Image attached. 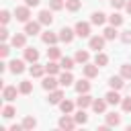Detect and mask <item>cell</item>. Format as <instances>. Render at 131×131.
Returning a JSON list of instances; mask_svg holds the SVG:
<instances>
[{
    "mask_svg": "<svg viewBox=\"0 0 131 131\" xmlns=\"http://www.w3.org/2000/svg\"><path fill=\"white\" fill-rule=\"evenodd\" d=\"M59 108H61V113L70 115V113L74 111V102H72V100H61V102H59Z\"/></svg>",
    "mask_w": 131,
    "mask_h": 131,
    "instance_id": "1f68e13d",
    "label": "cell"
},
{
    "mask_svg": "<svg viewBox=\"0 0 131 131\" xmlns=\"http://www.w3.org/2000/svg\"><path fill=\"white\" fill-rule=\"evenodd\" d=\"M94 63H96L98 68H104V66L108 63V55H106V53H102V51H96V57H94Z\"/></svg>",
    "mask_w": 131,
    "mask_h": 131,
    "instance_id": "e0dca14e",
    "label": "cell"
},
{
    "mask_svg": "<svg viewBox=\"0 0 131 131\" xmlns=\"http://www.w3.org/2000/svg\"><path fill=\"white\" fill-rule=\"evenodd\" d=\"M49 6H51V10H61L66 6V2L63 0H49Z\"/></svg>",
    "mask_w": 131,
    "mask_h": 131,
    "instance_id": "8d00e7d4",
    "label": "cell"
},
{
    "mask_svg": "<svg viewBox=\"0 0 131 131\" xmlns=\"http://www.w3.org/2000/svg\"><path fill=\"white\" fill-rule=\"evenodd\" d=\"M121 76H123L125 80H131V66H129V63H123V66H121Z\"/></svg>",
    "mask_w": 131,
    "mask_h": 131,
    "instance_id": "d590c367",
    "label": "cell"
},
{
    "mask_svg": "<svg viewBox=\"0 0 131 131\" xmlns=\"http://www.w3.org/2000/svg\"><path fill=\"white\" fill-rule=\"evenodd\" d=\"M45 70H47V74L55 76V74H59V70H61V63H55V59H51V61L45 66Z\"/></svg>",
    "mask_w": 131,
    "mask_h": 131,
    "instance_id": "d6986e66",
    "label": "cell"
},
{
    "mask_svg": "<svg viewBox=\"0 0 131 131\" xmlns=\"http://www.w3.org/2000/svg\"><path fill=\"white\" fill-rule=\"evenodd\" d=\"M39 23H41V25H47V27H49V25L53 23V14H51L49 10H41V12H39Z\"/></svg>",
    "mask_w": 131,
    "mask_h": 131,
    "instance_id": "9a60e30c",
    "label": "cell"
},
{
    "mask_svg": "<svg viewBox=\"0 0 131 131\" xmlns=\"http://www.w3.org/2000/svg\"><path fill=\"white\" fill-rule=\"evenodd\" d=\"M74 119H76V123H78V125H84V123L88 121V115L84 113V108H80V111L74 115Z\"/></svg>",
    "mask_w": 131,
    "mask_h": 131,
    "instance_id": "d6a6232c",
    "label": "cell"
},
{
    "mask_svg": "<svg viewBox=\"0 0 131 131\" xmlns=\"http://www.w3.org/2000/svg\"><path fill=\"white\" fill-rule=\"evenodd\" d=\"M0 39H2V41H6V39H8V31H6V29H2V31H0Z\"/></svg>",
    "mask_w": 131,
    "mask_h": 131,
    "instance_id": "f6af8a7d",
    "label": "cell"
},
{
    "mask_svg": "<svg viewBox=\"0 0 131 131\" xmlns=\"http://www.w3.org/2000/svg\"><path fill=\"white\" fill-rule=\"evenodd\" d=\"M119 123H121V115H117V113H108V115H106V125L115 127V125H119Z\"/></svg>",
    "mask_w": 131,
    "mask_h": 131,
    "instance_id": "83f0119b",
    "label": "cell"
},
{
    "mask_svg": "<svg viewBox=\"0 0 131 131\" xmlns=\"http://www.w3.org/2000/svg\"><path fill=\"white\" fill-rule=\"evenodd\" d=\"M72 82H74V76L70 74V70H68V72H63V74L59 76V86H70Z\"/></svg>",
    "mask_w": 131,
    "mask_h": 131,
    "instance_id": "cb8c5ba5",
    "label": "cell"
},
{
    "mask_svg": "<svg viewBox=\"0 0 131 131\" xmlns=\"http://www.w3.org/2000/svg\"><path fill=\"white\" fill-rule=\"evenodd\" d=\"M59 127L66 129V131H72V129L76 127V119H72V117H68V115L61 117V119H59Z\"/></svg>",
    "mask_w": 131,
    "mask_h": 131,
    "instance_id": "5b68a950",
    "label": "cell"
},
{
    "mask_svg": "<svg viewBox=\"0 0 131 131\" xmlns=\"http://www.w3.org/2000/svg\"><path fill=\"white\" fill-rule=\"evenodd\" d=\"M63 100V92L61 90H51V94H49V102L51 104H59Z\"/></svg>",
    "mask_w": 131,
    "mask_h": 131,
    "instance_id": "44dd1931",
    "label": "cell"
},
{
    "mask_svg": "<svg viewBox=\"0 0 131 131\" xmlns=\"http://www.w3.org/2000/svg\"><path fill=\"white\" fill-rule=\"evenodd\" d=\"M47 57H49V59H59V57H61V51H59V47L51 45V47L47 49Z\"/></svg>",
    "mask_w": 131,
    "mask_h": 131,
    "instance_id": "f546056e",
    "label": "cell"
},
{
    "mask_svg": "<svg viewBox=\"0 0 131 131\" xmlns=\"http://www.w3.org/2000/svg\"><path fill=\"white\" fill-rule=\"evenodd\" d=\"M123 20H125V18H123L119 12H113V14L108 16V23H111L113 27H121V25H123Z\"/></svg>",
    "mask_w": 131,
    "mask_h": 131,
    "instance_id": "484cf974",
    "label": "cell"
},
{
    "mask_svg": "<svg viewBox=\"0 0 131 131\" xmlns=\"http://www.w3.org/2000/svg\"><path fill=\"white\" fill-rule=\"evenodd\" d=\"M74 35H76V31H72V29H68V27H63V29L59 31V39H61L63 43H72Z\"/></svg>",
    "mask_w": 131,
    "mask_h": 131,
    "instance_id": "8992f818",
    "label": "cell"
},
{
    "mask_svg": "<svg viewBox=\"0 0 131 131\" xmlns=\"http://www.w3.org/2000/svg\"><path fill=\"white\" fill-rule=\"evenodd\" d=\"M25 59L31 61V63H35V61L39 59V51H37L35 47H27V49H25Z\"/></svg>",
    "mask_w": 131,
    "mask_h": 131,
    "instance_id": "8fae6325",
    "label": "cell"
},
{
    "mask_svg": "<svg viewBox=\"0 0 131 131\" xmlns=\"http://www.w3.org/2000/svg\"><path fill=\"white\" fill-rule=\"evenodd\" d=\"M35 127H37L35 117H25L23 119V129H35Z\"/></svg>",
    "mask_w": 131,
    "mask_h": 131,
    "instance_id": "836d02e7",
    "label": "cell"
},
{
    "mask_svg": "<svg viewBox=\"0 0 131 131\" xmlns=\"http://www.w3.org/2000/svg\"><path fill=\"white\" fill-rule=\"evenodd\" d=\"M29 72H31V76H33V78H41L47 70H45V66H41V63H37V61H35V63L29 68Z\"/></svg>",
    "mask_w": 131,
    "mask_h": 131,
    "instance_id": "ba28073f",
    "label": "cell"
},
{
    "mask_svg": "<svg viewBox=\"0 0 131 131\" xmlns=\"http://www.w3.org/2000/svg\"><path fill=\"white\" fill-rule=\"evenodd\" d=\"M88 59H90V53L88 51H84V49H78L76 51V61L78 63H88Z\"/></svg>",
    "mask_w": 131,
    "mask_h": 131,
    "instance_id": "603a6c76",
    "label": "cell"
},
{
    "mask_svg": "<svg viewBox=\"0 0 131 131\" xmlns=\"http://www.w3.org/2000/svg\"><path fill=\"white\" fill-rule=\"evenodd\" d=\"M121 41L123 43H131V31H123L121 33Z\"/></svg>",
    "mask_w": 131,
    "mask_h": 131,
    "instance_id": "b9f144b4",
    "label": "cell"
},
{
    "mask_svg": "<svg viewBox=\"0 0 131 131\" xmlns=\"http://www.w3.org/2000/svg\"><path fill=\"white\" fill-rule=\"evenodd\" d=\"M106 98L102 100V98H96V100H92V108H94V113H98V115H102L104 111H106Z\"/></svg>",
    "mask_w": 131,
    "mask_h": 131,
    "instance_id": "30bf717a",
    "label": "cell"
},
{
    "mask_svg": "<svg viewBox=\"0 0 131 131\" xmlns=\"http://www.w3.org/2000/svg\"><path fill=\"white\" fill-rule=\"evenodd\" d=\"M117 37H119L117 27H113V25H111V27H106V29H104V39H108V41H111V39H117Z\"/></svg>",
    "mask_w": 131,
    "mask_h": 131,
    "instance_id": "4316f807",
    "label": "cell"
},
{
    "mask_svg": "<svg viewBox=\"0 0 131 131\" xmlns=\"http://www.w3.org/2000/svg\"><path fill=\"white\" fill-rule=\"evenodd\" d=\"M14 113H16V111H14L12 106H4V108H2V117H4V119H12Z\"/></svg>",
    "mask_w": 131,
    "mask_h": 131,
    "instance_id": "74e56055",
    "label": "cell"
},
{
    "mask_svg": "<svg viewBox=\"0 0 131 131\" xmlns=\"http://www.w3.org/2000/svg\"><path fill=\"white\" fill-rule=\"evenodd\" d=\"M31 90H33V84H31L29 80H23L20 86H18V92H20V94H31Z\"/></svg>",
    "mask_w": 131,
    "mask_h": 131,
    "instance_id": "4dcf8cb0",
    "label": "cell"
},
{
    "mask_svg": "<svg viewBox=\"0 0 131 131\" xmlns=\"http://www.w3.org/2000/svg\"><path fill=\"white\" fill-rule=\"evenodd\" d=\"M84 76H86V78L98 76V66H96V63H94V66H92V63H86V66H84Z\"/></svg>",
    "mask_w": 131,
    "mask_h": 131,
    "instance_id": "ac0fdd59",
    "label": "cell"
},
{
    "mask_svg": "<svg viewBox=\"0 0 131 131\" xmlns=\"http://www.w3.org/2000/svg\"><path fill=\"white\" fill-rule=\"evenodd\" d=\"M123 80H125L123 76H113V78L108 80V86H111L113 90H121V88L125 86V82H123Z\"/></svg>",
    "mask_w": 131,
    "mask_h": 131,
    "instance_id": "7c38bea8",
    "label": "cell"
},
{
    "mask_svg": "<svg viewBox=\"0 0 131 131\" xmlns=\"http://www.w3.org/2000/svg\"><path fill=\"white\" fill-rule=\"evenodd\" d=\"M125 8H127V12H129V14H131V0H129V2H127V4H125Z\"/></svg>",
    "mask_w": 131,
    "mask_h": 131,
    "instance_id": "7dc6e473",
    "label": "cell"
},
{
    "mask_svg": "<svg viewBox=\"0 0 131 131\" xmlns=\"http://www.w3.org/2000/svg\"><path fill=\"white\" fill-rule=\"evenodd\" d=\"M76 104L80 108H88V106H92V96H88V92L86 94H80V98L76 100Z\"/></svg>",
    "mask_w": 131,
    "mask_h": 131,
    "instance_id": "5bb4252c",
    "label": "cell"
},
{
    "mask_svg": "<svg viewBox=\"0 0 131 131\" xmlns=\"http://www.w3.org/2000/svg\"><path fill=\"white\" fill-rule=\"evenodd\" d=\"M41 39H43V43H47V45H55V41L59 39V35H55V33L47 31V33H43V35H41Z\"/></svg>",
    "mask_w": 131,
    "mask_h": 131,
    "instance_id": "2e32d148",
    "label": "cell"
},
{
    "mask_svg": "<svg viewBox=\"0 0 131 131\" xmlns=\"http://www.w3.org/2000/svg\"><path fill=\"white\" fill-rule=\"evenodd\" d=\"M8 53H10V47H8V45H2V47H0V55H2V57H6Z\"/></svg>",
    "mask_w": 131,
    "mask_h": 131,
    "instance_id": "ee69618b",
    "label": "cell"
},
{
    "mask_svg": "<svg viewBox=\"0 0 131 131\" xmlns=\"http://www.w3.org/2000/svg\"><path fill=\"white\" fill-rule=\"evenodd\" d=\"M61 68H63V70H72V68H74V59H70V57H61Z\"/></svg>",
    "mask_w": 131,
    "mask_h": 131,
    "instance_id": "f35d334b",
    "label": "cell"
},
{
    "mask_svg": "<svg viewBox=\"0 0 131 131\" xmlns=\"http://www.w3.org/2000/svg\"><path fill=\"white\" fill-rule=\"evenodd\" d=\"M8 66H10V72L12 74H23L25 72V61L23 59H12Z\"/></svg>",
    "mask_w": 131,
    "mask_h": 131,
    "instance_id": "52a82bcc",
    "label": "cell"
},
{
    "mask_svg": "<svg viewBox=\"0 0 131 131\" xmlns=\"http://www.w3.org/2000/svg\"><path fill=\"white\" fill-rule=\"evenodd\" d=\"M121 106H123L125 113H131V98H123L121 100Z\"/></svg>",
    "mask_w": 131,
    "mask_h": 131,
    "instance_id": "ab89813d",
    "label": "cell"
},
{
    "mask_svg": "<svg viewBox=\"0 0 131 131\" xmlns=\"http://www.w3.org/2000/svg\"><path fill=\"white\" fill-rule=\"evenodd\" d=\"M104 41H106V39H104V35H102V37H98V35H96V37H90V43H88V45H90V49L100 51V49L104 47Z\"/></svg>",
    "mask_w": 131,
    "mask_h": 131,
    "instance_id": "277c9868",
    "label": "cell"
},
{
    "mask_svg": "<svg viewBox=\"0 0 131 131\" xmlns=\"http://www.w3.org/2000/svg\"><path fill=\"white\" fill-rule=\"evenodd\" d=\"M25 41H27V37H25L23 33H16V35L12 37V45H14V47H25Z\"/></svg>",
    "mask_w": 131,
    "mask_h": 131,
    "instance_id": "f1b7e54d",
    "label": "cell"
},
{
    "mask_svg": "<svg viewBox=\"0 0 131 131\" xmlns=\"http://www.w3.org/2000/svg\"><path fill=\"white\" fill-rule=\"evenodd\" d=\"M29 8H31V6H18V8L14 10V16H16V20H20V23H27V20H29V16H31Z\"/></svg>",
    "mask_w": 131,
    "mask_h": 131,
    "instance_id": "6da1fadb",
    "label": "cell"
},
{
    "mask_svg": "<svg viewBox=\"0 0 131 131\" xmlns=\"http://www.w3.org/2000/svg\"><path fill=\"white\" fill-rule=\"evenodd\" d=\"M39 29H41V23L39 20H27L25 23V33L27 35H37Z\"/></svg>",
    "mask_w": 131,
    "mask_h": 131,
    "instance_id": "7a4b0ae2",
    "label": "cell"
},
{
    "mask_svg": "<svg viewBox=\"0 0 131 131\" xmlns=\"http://www.w3.org/2000/svg\"><path fill=\"white\" fill-rule=\"evenodd\" d=\"M90 90V82L88 80H80V82H76V92L78 94H86Z\"/></svg>",
    "mask_w": 131,
    "mask_h": 131,
    "instance_id": "ffe728a7",
    "label": "cell"
},
{
    "mask_svg": "<svg viewBox=\"0 0 131 131\" xmlns=\"http://www.w3.org/2000/svg\"><path fill=\"white\" fill-rule=\"evenodd\" d=\"M80 6H82V2H80V0H66V8H68V10H72V12H76Z\"/></svg>",
    "mask_w": 131,
    "mask_h": 131,
    "instance_id": "e575fe53",
    "label": "cell"
},
{
    "mask_svg": "<svg viewBox=\"0 0 131 131\" xmlns=\"http://www.w3.org/2000/svg\"><path fill=\"white\" fill-rule=\"evenodd\" d=\"M2 98L8 100V102L14 100V98H16V88H14V86H4V90H2Z\"/></svg>",
    "mask_w": 131,
    "mask_h": 131,
    "instance_id": "4fadbf2b",
    "label": "cell"
},
{
    "mask_svg": "<svg viewBox=\"0 0 131 131\" xmlns=\"http://www.w3.org/2000/svg\"><path fill=\"white\" fill-rule=\"evenodd\" d=\"M104 98H106V102H108V104H119V102L123 100V98L119 96V92H117V90H111V92H108Z\"/></svg>",
    "mask_w": 131,
    "mask_h": 131,
    "instance_id": "7402d4cb",
    "label": "cell"
},
{
    "mask_svg": "<svg viewBox=\"0 0 131 131\" xmlns=\"http://www.w3.org/2000/svg\"><path fill=\"white\" fill-rule=\"evenodd\" d=\"M92 25H104V20H106V14L104 12H92Z\"/></svg>",
    "mask_w": 131,
    "mask_h": 131,
    "instance_id": "d4e9b609",
    "label": "cell"
},
{
    "mask_svg": "<svg viewBox=\"0 0 131 131\" xmlns=\"http://www.w3.org/2000/svg\"><path fill=\"white\" fill-rule=\"evenodd\" d=\"M57 84H59V80H55L51 74H49L47 78H43V88H45V90H49V92H51V90H55V88H57Z\"/></svg>",
    "mask_w": 131,
    "mask_h": 131,
    "instance_id": "9c48e42d",
    "label": "cell"
},
{
    "mask_svg": "<svg viewBox=\"0 0 131 131\" xmlns=\"http://www.w3.org/2000/svg\"><path fill=\"white\" fill-rule=\"evenodd\" d=\"M74 31H76L78 37H90V25H88V23H82V20L76 23V29H74Z\"/></svg>",
    "mask_w": 131,
    "mask_h": 131,
    "instance_id": "3957f363",
    "label": "cell"
},
{
    "mask_svg": "<svg viewBox=\"0 0 131 131\" xmlns=\"http://www.w3.org/2000/svg\"><path fill=\"white\" fill-rule=\"evenodd\" d=\"M0 20H2V25H6V23L10 20V12H8V10H2V12H0Z\"/></svg>",
    "mask_w": 131,
    "mask_h": 131,
    "instance_id": "60d3db41",
    "label": "cell"
},
{
    "mask_svg": "<svg viewBox=\"0 0 131 131\" xmlns=\"http://www.w3.org/2000/svg\"><path fill=\"white\" fill-rule=\"evenodd\" d=\"M111 4H113V8H123L127 4V0H111Z\"/></svg>",
    "mask_w": 131,
    "mask_h": 131,
    "instance_id": "7bdbcfd3",
    "label": "cell"
},
{
    "mask_svg": "<svg viewBox=\"0 0 131 131\" xmlns=\"http://www.w3.org/2000/svg\"><path fill=\"white\" fill-rule=\"evenodd\" d=\"M25 2H27V6H37L41 0H25Z\"/></svg>",
    "mask_w": 131,
    "mask_h": 131,
    "instance_id": "bcb514c9",
    "label": "cell"
}]
</instances>
